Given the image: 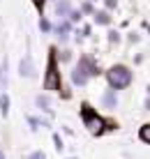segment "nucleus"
Here are the masks:
<instances>
[{
  "mask_svg": "<svg viewBox=\"0 0 150 159\" xmlns=\"http://www.w3.org/2000/svg\"><path fill=\"white\" fill-rule=\"evenodd\" d=\"M134 81V72H132L127 65H113V67L106 69V83L111 90H127Z\"/></svg>",
  "mask_w": 150,
  "mask_h": 159,
  "instance_id": "1",
  "label": "nucleus"
},
{
  "mask_svg": "<svg viewBox=\"0 0 150 159\" xmlns=\"http://www.w3.org/2000/svg\"><path fill=\"white\" fill-rule=\"evenodd\" d=\"M81 118H83V125L88 127V131H90L92 136H102L104 131L113 129L102 116H97V111H92L90 104H81Z\"/></svg>",
  "mask_w": 150,
  "mask_h": 159,
  "instance_id": "2",
  "label": "nucleus"
},
{
  "mask_svg": "<svg viewBox=\"0 0 150 159\" xmlns=\"http://www.w3.org/2000/svg\"><path fill=\"white\" fill-rule=\"evenodd\" d=\"M44 90H63V81H60L58 72V60H55V48H51L46 65V74H44Z\"/></svg>",
  "mask_w": 150,
  "mask_h": 159,
  "instance_id": "3",
  "label": "nucleus"
},
{
  "mask_svg": "<svg viewBox=\"0 0 150 159\" xmlns=\"http://www.w3.org/2000/svg\"><path fill=\"white\" fill-rule=\"evenodd\" d=\"M74 67L79 69L81 74H86L88 79H95V76H99V65H97V60L92 58V56H81L79 62H76Z\"/></svg>",
  "mask_w": 150,
  "mask_h": 159,
  "instance_id": "4",
  "label": "nucleus"
},
{
  "mask_svg": "<svg viewBox=\"0 0 150 159\" xmlns=\"http://www.w3.org/2000/svg\"><path fill=\"white\" fill-rule=\"evenodd\" d=\"M19 74L23 76V79H35V76H37L35 62H32V58H30V56H26V58L19 62Z\"/></svg>",
  "mask_w": 150,
  "mask_h": 159,
  "instance_id": "5",
  "label": "nucleus"
},
{
  "mask_svg": "<svg viewBox=\"0 0 150 159\" xmlns=\"http://www.w3.org/2000/svg\"><path fill=\"white\" fill-rule=\"evenodd\" d=\"M102 104H104V108L113 111V108L118 106V92H115V90H111V88H109V90L102 95Z\"/></svg>",
  "mask_w": 150,
  "mask_h": 159,
  "instance_id": "6",
  "label": "nucleus"
},
{
  "mask_svg": "<svg viewBox=\"0 0 150 159\" xmlns=\"http://www.w3.org/2000/svg\"><path fill=\"white\" fill-rule=\"evenodd\" d=\"M69 14H72V5H69V0H58L55 2V16H60V19H69Z\"/></svg>",
  "mask_w": 150,
  "mask_h": 159,
  "instance_id": "7",
  "label": "nucleus"
},
{
  "mask_svg": "<svg viewBox=\"0 0 150 159\" xmlns=\"http://www.w3.org/2000/svg\"><path fill=\"white\" fill-rule=\"evenodd\" d=\"M69 30H72V23H69V19L60 21V23L55 25V32H58V39H60V42H67V37H69Z\"/></svg>",
  "mask_w": 150,
  "mask_h": 159,
  "instance_id": "8",
  "label": "nucleus"
},
{
  "mask_svg": "<svg viewBox=\"0 0 150 159\" xmlns=\"http://www.w3.org/2000/svg\"><path fill=\"white\" fill-rule=\"evenodd\" d=\"M35 106L40 108V111H44V113H51V97L44 92V95H37L35 97Z\"/></svg>",
  "mask_w": 150,
  "mask_h": 159,
  "instance_id": "9",
  "label": "nucleus"
},
{
  "mask_svg": "<svg viewBox=\"0 0 150 159\" xmlns=\"http://www.w3.org/2000/svg\"><path fill=\"white\" fill-rule=\"evenodd\" d=\"M92 19H95L97 25H109V23H111V16H109L106 9H99V12H95V14H92Z\"/></svg>",
  "mask_w": 150,
  "mask_h": 159,
  "instance_id": "10",
  "label": "nucleus"
},
{
  "mask_svg": "<svg viewBox=\"0 0 150 159\" xmlns=\"http://www.w3.org/2000/svg\"><path fill=\"white\" fill-rule=\"evenodd\" d=\"M138 139H141L143 143H148V145H150V122L141 125V129H138Z\"/></svg>",
  "mask_w": 150,
  "mask_h": 159,
  "instance_id": "11",
  "label": "nucleus"
},
{
  "mask_svg": "<svg viewBox=\"0 0 150 159\" xmlns=\"http://www.w3.org/2000/svg\"><path fill=\"white\" fill-rule=\"evenodd\" d=\"M0 113H2V116H7V113H9V97L7 95L0 97Z\"/></svg>",
  "mask_w": 150,
  "mask_h": 159,
  "instance_id": "12",
  "label": "nucleus"
},
{
  "mask_svg": "<svg viewBox=\"0 0 150 159\" xmlns=\"http://www.w3.org/2000/svg\"><path fill=\"white\" fill-rule=\"evenodd\" d=\"M79 12H81V14H95V9H92L90 2H83L81 7H79Z\"/></svg>",
  "mask_w": 150,
  "mask_h": 159,
  "instance_id": "13",
  "label": "nucleus"
},
{
  "mask_svg": "<svg viewBox=\"0 0 150 159\" xmlns=\"http://www.w3.org/2000/svg\"><path fill=\"white\" fill-rule=\"evenodd\" d=\"M26 159H46V155H44L42 150H35V152H30V155H28Z\"/></svg>",
  "mask_w": 150,
  "mask_h": 159,
  "instance_id": "14",
  "label": "nucleus"
},
{
  "mask_svg": "<svg viewBox=\"0 0 150 159\" xmlns=\"http://www.w3.org/2000/svg\"><path fill=\"white\" fill-rule=\"evenodd\" d=\"M40 30L42 32H49V30H51V23H49L46 19H40Z\"/></svg>",
  "mask_w": 150,
  "mask_h": 159,
  "instance_id": "15",
  "label": "nucleus"
},
{
  "mask_svg": "<svg viewBox=\"0 0 150 159\" xmlns=\"http://www.w3.org/2000/svg\"><path fill=\"white\" fill-rule=\"evenodd\" d=\"M53 141H55V148H58V150H63V139H60L58 134H53Z\"/></svg>",
  "mask_w": 150,
  "mask_h": 159,
  "instance_id": "16",
  "label": "nucleus"
},
{
  "mask_svg": "<svg viewBox=\"0 0 150 159\" xmlns=\"http://www.w3.org/2000/svg\"><path fill=\"white\" fill-rule=\"evenodd\" d=\"M44 2H46V0H32V5H35V7H37V9H40V12H42V7H44Z\"/></svg>",
  "mask_w": 150,
  "mask_h": 159,
  "instance_id": "17",
  "label": "nucleus"
},
{
  "mask_svg": "<svg viewBox=\"0 0 150 159\" xmlns=\"http://www.w3.org/2000/svg\"><path fill=\"white\" fill-rule=\"evenodd\" d=\"M120 37H118V32H109V42H118Z\"/></svg>",
  "mask_w": 150,
  "mask_h": 159,
  "instance_id": "18",
  "label": "nucleus"
},
{
  "mask_svg": "<svg viewBox=\"0 0 150 159\" xmlns=\"http://www.w3.org/2000/svg\"><path fill=\"white\" fill-rule=\"evenodd\" d=\"M115 2H118V0H106V9H113Z\"/></svg>",
  "mask_w": 150,
  "mask_h": 159,
  "instance_id": "19",
  "label": "nucleus"
},
{
  "mask_svg": "<svg viewBox=\"0 0 150 159\" xmlns=\"http://www.w3.org/2000/svg\"><path fill=\"white\" fill-rule=\"evenodd\" d=\"M143 106H146V111H150V97L146 99V104H143Z\"/></svg>",
  "mask_w": 150,
  "mask_h": 159,
  "instance_id": "20",
  "label": "nucleus"
},
{
  "mask_svg": "<svg viewBox=\"0 0 150 159\" xmlns=\"http://www.w3.org/2000/svg\"><path fill=\"white\" fill-rule=\"evenodd\" d=\"M0 159H7V155H5V152H2V150H0Z\"/></svg>",
  "mask_w": 150,
  "mask_h": 159,
  "instance_id": "21",
  "label": "nucleus"
},
{
  "mask_svg": "<svg viewBox=\"0 0 150 159\" xmlns=\"http://www.w3.org/2000/svg\"><path fill=\"white\" fill-rule=\"evenodd\" d=\"M148 97H150V85H148Z\"/></svg>",
  "mask_w": 150,
  "mask_h": 159,
  "instance_id": "22",
  "label": "nucleus"
}]
</instances>
